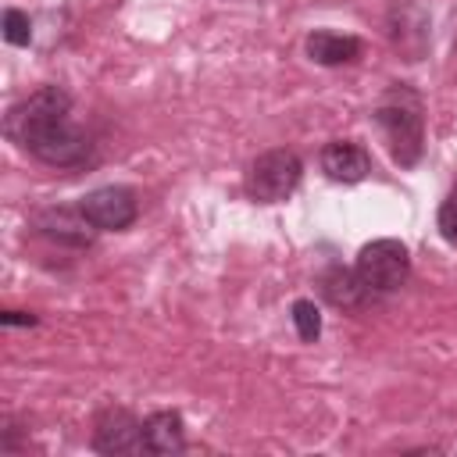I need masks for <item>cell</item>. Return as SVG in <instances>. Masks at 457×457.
Here are the masks:
<instances>
[{
    "label": "cell",
    "instance_id": "6da1fadb",
    "mask_svg": "<svg viewBox=\"0 0 457 457\" xmlns=\"http://www.w3.org/2000/svg\"><path fill=\"white\" fill-rule=\"evenodd\" d=\"M4 136L43 164H82L89 157L86 132L71 121V96L61 86H39L4 118Z\"/></svg>",
    "mask_w": 457,
    "mask_h": 457
},
{
    "label": "cell",
    "instance_id": "7a4b0ae2",
    "mask_svg": "<svg viewBox=\"0 0 457 457\" xmlns=\"http://www.w3.org/2000/svg\"><path fill=\"white\" fill-rule=\"evenodd\" d=\"M375 125L400 168H414L425 154V118L421 100L407 86H393L375 107Z\"/></svg>",
    "mask_w": 457,
    "mask_h": 457
},
{
    "label": "cell",
    "instance_id": "3957f363",
    "mask_svg": "<svg viewBox=\"0 0 457 457\" xmlns=\"http://www.w3.org/2000/svg\"><path fill=\"white\" fill-rule=\"evenodd\" d=\"M303 179V161L286 150V146H275V150H264L261 157H253V164L246 168V196L253 204H282L296 193Z\"/></svg>",
    "mask_w": 457,
    "mask_h": 457
},
{
    "label": "cell",
    "instance_id": "277c9868",
    "mask_svg": "<svg viewBox=\"0 0 457 457\" xmlns=\"http://www.w3.org/2000/svg\"><path fill=\"white\" fill-rule=\"evenodd\" d=\"M353 268L371 293H393L411 275V253L400 239H371L361 246Z\"/></svg>",
    "mask_w": 457,
    "mask_h": 457
},
{
    "label": "cell",
    "instance_id": "5b68a950",
    "mask_svg": "<svg viewBox=\"0 0 457 457\" xmlns=\"http://www.w3.org/2000/svg\"><path fill=\"white\" fill-rule=\"evenodd\" d=\"M82 214L100 228V232H121L136 221L139 214V200H136V189L129 186H100V189H89L82 200H79Z\"/></svg>",
    "mask_w": 457,
    "mask_h": 457
},
{
    "label": "cell",
    "instance_id": "8992f818",
    "mask_svg": "<svg viewBox=\"0 0 457 457\" xmlns=\"http://www.w3.org/2000/svg\"><path fill=\"white\" fill-rule=\"evenodd\" d=\"M36 228H39V236H46L50 243L71 246V250L89 246V243L96 239V232H100V228L82 214L79 204H75V207H64V204L43 207V211L36 214Z\"/></svg>",
    "mask_w": 457,
    "mask_h": 457
},
{
    "label": "cell",
    "instance_id": "52a82bcc",
    "mask_svg": "<svg viewBox=\"0 0 457 457\" xmlns=\"http://www.w3.org/2000/svg\"><path fill=\"white\" fill-rule=\"evenodd\" d=\"M96 453H143V421L125 407H107L96 414L93 428Z\"/></svg>",
    "mask_w": 457,
    "mask_h": 457
},
{
    "label": "cell",
    "instance_id": "ba28073f",
    "mask_svg": "<svg viewBox=\"0 0 457 457\" xmlns=\"http://www.w3.org/2000/svg\"><path fill=\"white\" fill-rule=\"evenodd\" d=\"M318 161H321V171L332 182H343V186H353V182H361V179L371 175V154L361 143H350V139L325 143Z\"/></svg>",
    "mask_w": 457,
    "mask_h": 457
},
{
    "label": "cell",
    "instance_id": "9c48e42d",
    "mask_svg": "<svg viewBox=\"0 0 457 457\" xmlns=\"http://www.w3.org/2000/svg\"><path fill=\"white\" fill-rule=\"evenodd\" d=\"M318 289L321 296L332 303V307H343V311H353V307H364L371 289L364 286V278L357 275V268H343V264H328L318 278Z\"/></svg>",
    "mask_w": 457,
    "mask_h": 457
},
{
    "label": "cell",
    "instance_id": "30bf717a",
    "mask_svg": "<svg viewBox=\"0 0 457 457\" xmlns=\"http://www.w3.org/2000/svg\"><path fill=\"white\" fill-rule=\"evenodd\" d=\"M143 450L154 457H171L186 450V428L179 411H154L143 418Z\"/></svg>",
    "mask_w": 457,
    "mask_h": 457
},
{
    "label": "cell",
    "instance_id": "8fae6325",
    "mask_svg": "<svg viewBox=\"0 0 457 457\" xmlns=\"http://www.w3.org/2000/svg\"><path fill=\"white\" fill-rule=\"evenodd\" d=\"M303 46H307V57H311L314 64H325V68L350 64V61L361 57V39H357V36L332 32V29H314Z\"/></svg>",
    "mask_w": 457,
    "mask_h": 457
},
{
    "label": "cell",
    "instance_id": "7c38bea8",
    "mask_svg": "<svg viewBox=\"0 0 457 457\" xmlns=\"http://www.w3.org/2000/svg\"><path fill=\"white\" fill-rule=\"evenodd\" d=\"M293 325H296V336L303 343H314L321 336V311L314 300H296L293 303Z\"/></svg>",
    "mask_w": 457,
    "mask_h": 457
},
{
    "label": "cell",
    "instance_id": "4fadbf2b",
    "mask_svg": "<svg viewBox=\"0 0 457 457\" xmlns=\"http://www.w3.org/2000/svg\"><path fill=\"white\" fill-rule=\"evenodd\" d=\"M0 29H4V39H7L11 46H29V43H32V21H29V14L18 11V7H7V11H4Z\"/></svg>",
    "mask_w": 457,
    "mask_h": 457
},
{
    "label": "cell",
    "instance_id": "5bb4252c",
    "mask_svg": "<svg viewBox=\"0 0 457 457\" xmlns=\"http://www.w3.org/2000/svg\"><path fill=\"white\" fill-rule=\"evenodd\" d=\"M436 228H439V236H443L450 246H457V182L450 186L446 200H443L439 211H436Z\"/></svg>",
    "mask_w": 457,
    "mask_h": 457
},
{
    "label": "cell",
    "instance_id": "9a60e30c",
    "mask_svg": "<svg viewBox=\"0 0 457 457\" xmlns=\"http://www.w3.org/2000/svg\"><path fill=\"white\" fill-rule=\"evenodd\" d=\"M36 321H39V318H36V314H25V311H4V314H0V325H7V328H11V325H36Z\"/></svg>",
    "mask_w": 457,
    "mask_h": 457
}]
</instances>
